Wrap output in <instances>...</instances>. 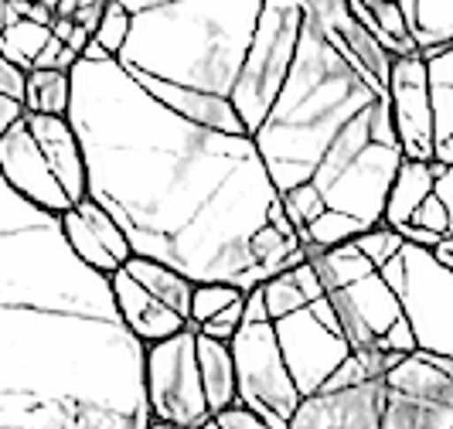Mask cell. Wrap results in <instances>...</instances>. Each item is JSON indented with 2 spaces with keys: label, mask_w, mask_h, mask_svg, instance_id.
<instances>
[{
  "label": "cell",
  "mask_w": 453,
  "mask_h": 429,
  "mask_svg": "<svg viewBox=\"0 0 453 429\" xmlns=\"http://www.w3.org/2000/svg\"><path fill=\"white\" fill-rule=\"evenodd\" d=\"M72 134L96 202L134 256L188 283L250 294L266 283L250 242L280 198L250 136H226L171 113L113 58L68 68Z\"/></svg>",
  "instance_id": "6da1fadb"
},
{
  "label": "cell",
  "mask_w": 453,
  "mask_h": 429,
  "mask_svg": "<svg viewBox=\"0 0 453 429\" xmlns=\"http://www.w3.org/2000/svg\"><path fill=\"white\" fill-rule=\"evenodd\" d=\"M143 362L110 276L0 174V429H147Z\"/></svg>",
  "instance_id": "7a4b0ae2"
},
{
  "label": "cell",
  "mask_w": 453,
  "mask_h": 429,
  "mask_svg": "<svg viewBox=\"0 0 453 429\" xmlns=\"http://www.w3.org/2000/svg\"><path fill=\"white\" fill-rule=\"evenodd\" d=\"M294 58L273 96L252 147L276 198L314 188L324 211L375 228L403 150L392 130L388 89L344 62L324 38L307 0Z\"/></svg>",
  "instance_id": "3957f363"
},
{
  "label": "cell",
  "mask_w": 453,
  "mask_h": 429,
  "mask_svg": "<svg viewBox=\"0 0 453 429\" xmlns=\"http://www.w3.org/2000/svg\"><path fill=\"white\" fill-rule=\"evenodd\" d=\"M130 34L113 62L171 113L226 136L259 130L294 58V4H119Z\"/></svg>",
  "instance_id": "277c9868"
},
{
  "label": "cell",
  "mask_w": 453,
  "mask_h": 429,
  "mask_svg": "<svg viewBox=\"0 0 453 429\" xmlns=\"http://www.w3.org/2000/svg\"><path fill=\"white\" fill-rule=\"evenodd\" d=\"M300 252L338 317L348 351L358 358L368 379H382L392 364L416 351L412 331L392 290L382 283L379 270L351 246V239L334 249L300 242Z\"/></svg>",
  "instance_id": "5b68a950"
},
{
  "label": "cell",
  "mask_w": 453,
  "mask_h": 429,
  "mask_svg": "<svg viewBox=\"0 0 453 429\" xmlns=\"http://www.w3.org/2000/svg\"><path fill=\"white\" fill-rule=\"evenodd\" d=\"M232 368H235V392L239 406L259 416L270 429H290L300 395L287 375L283 355L273 338V324L266 317L263 290L256 287L246 294L242 320L232 334Z\"/></svg>",
  "instance_id": "8992f818"
},
{
  "label": "cell",
  "mask_w": 453,
  "mask_h": 429,
  "mask_svg": "<svg viewBox=\"0 0 453 429\" xmlns=\"http://www.w3.org/2000/svg\"><path fill=\"white\" fill-rule=\"evenodd\" d=\"M419 351L453 358V270H443L430 249L403 242L379 266Z\"/></svg>",
  "instance_id": "52a82bcc"
},
{
  "label": "cell",
  "mask_w": 453,
  "mask_h": 429,
  "mask_svg": "<svg viewBox=\"0 0 453 429\" xmlns=\"http://www.w3.org/2000/svg\"><path fill=\"white\" fill-rule=\"evenodd\" d=\"M270 324L276 348H280L283 364H287V375H290L300 399L368 382L365 368L348 351L344 338L320 324L311 310V303L276 317Z\"/></svg>",
  "instance_id": "ba28073f"
},
{
  "label": "cell",
  "mask_w": 453,
  "mask_h": 429,
  "mask_svg": "<svg viewBox=\"0 0 453 429\" xmlns=\"http://www.w3.org/2000/svg\"><path fill=\"white\" fill-rule=\"evenodd\" d=\"M195 334L198 331L184 327L174 338L150 344L143 362L147 406L157 416V423H171L178 429H198L204 419H211L195 358Z\"/></svg>",
  "instance_id": "9c48e42d"
},
{
  "label": "cell",
  "mask_w": 453,
  "mask_h": 429,
  "mask_svg": "<svg viewBox=\"0 0 453 429\" xmlns=\"http://www.w3.org/2000/svg\"><path fill=\"white\" fill-rule=\"evenodd\" d=\"M388 113L399 140L403 160L430 164L433 160V119L426 96V65L419 55L392 58L388 68Z\"/></svg>",
  "instance_id": "30bf717a"
},
{
  "label": "cell",
  "mask_w": 453,
  "mask_h": 429,
  "mask_svg": "<svg viewBox=\"0 0 453 429\" xmlns=\"http://www.w3.org/2000/svg\"><path fill=\"white\" fill-rule=\"evenodd\" d=\"M0 174L21 198L45 208L51 215H65V211L75 208L68 202L65 191H62L58 178L51 174L45 154L38 150L24 116L18 123H11V130L0 136Z\"/></svg>",
  "instance_id": "8fae6325"
},
{
  "label": "cell",
  "mask_w": 453,
  "mask_h": 429,
  "mask_svg": "<svg viewBox=\"0 0 453 429\" xmlns=\"http://www.w3.org/2000/svg\"><path fill=\"white\" fill-rule=\"evenodd\" d=\"M382 379L300 399L290 429H379Z\"/></svg>",
  "instance_id": "7c38bea8"
},
{
  "label": "cell",
  "mask_w": 453,
  "mask_h": 429,
  "mask_svg": "<svg viewBox=\"0 0 453 429\" xmlns=\"http://www.w3.org/2000/svg\"><path fill=\"white\" fill-rule=\"evenodd\" d=\"M110 290H113L116 310L123 317V324H127L140 341L157 344V341H164V338H174L178 331H184V324H188V320H181L164 300H157L150 290H143L123 266L116 272H110Z\"/></svg>",
  "instance_id": "4fadbf2b"
},
{
  "label": "cell",
  "mask_w": 453,
  "mask_h": 429,
  "mask_svg": "<svg viewBox=\"0 0 453 429\" xmlns=\"http://www.w3.org/2000/svg\"><path fill=\"white\" fill-rule=\"evenodd\" d=\"M24 123L35 136L38 150L45 154L51 174L58 178L62 191L68 195V202H86V167H82V154H79V143H75V134H72L65 116L24 113Z\"/></svg>",
  "instance_id": "5bb4252c"
},
{
  "label": "cell",
  "mask_w": 453,
  "mask_h": 429,
  "mask_svg": "<svg viewBox=\"0 0 453 429\" xmlns=\"http://www.w3.org/2000/svg\"><path fill=\"white\" fill-rule=\"evenodd\" d=\"M426 65V96L433 119V160L453 167V45L419 55Z\"/></svg>",
  "instance_id": "9a60e30c"
},
{
  "label": "cell",
  "mask_w": 453,
  "mask_h": 429,
  "mask_svg": "<svg viewBox=\"0 0 453 429\" xmlns=\"http://www.w3.org/2000/svg\"><path fill=\"white\" fill-rule=\"evenodd\" d=\"M379 429H453V402H433L382 385Z\"/></svg>",
  "instance_id": "2e32d148"
},
{
  "label": "cell",
  "mask_w": 453,
  "mask_h": 429,
  "mask_svg": "<svg viewBox=\"0 0 453 429\" xmlns=\"http://www.w3.org/2000/svg\"><path fill=\"white\" fill-rule=\"evenodd\" d=\"M395 7L403 14L409 42L419 55L453 45V0H399Z\"/></svg>",
  "instance_id": "e0dca14e"
},
{
  "label": "cell",
  "mask_w": 453,
  "mask_h": 429,
  "mask_svg": "<svg viewBox=\"0 0 453 429\" xmlns=\"http://www.w3.org/2000/svg\"><path fill=\"white\" fill-rule=\"evenodd\" d=\"M433 191V171L430 164H416V160H403L395 178L388 184L386 208H382V222L392 228L395 235L409 226L412 211L419 208V202Z\"/></svg>",
  "instance_id": "ac0fdd59"
},
{
  "label": "cell",
  "mask_w": 453,
  "mask_h": 429,
  "mask_svg": "<svg viewBox=\"0 0 453 429\" xmlns=\"http://www.w3.org/2000/svg\"><path fill=\"white\" fill-rule=\"evenodd\" d=\"M195 358H198V375H202V392L208 412H222L235 399V368L232 355L222 341H211L204 334H195Z\"/></svg>",
  "instance_id": "d6986e66"
},
{
  "label": "cell",
  "mask_w": 453,
  "mask_h": 429,
  "mask_svg": "<svg viewBox=\"0 0 453 429\" xmlns=\"http://www.w3.org/2000/svg\"><path fill=\"white\" fill-rule=\"evenodd\" d=\"M344 7H348V14L372 34V42L382 48L388 58H412V55H419L416 45L409 42L406 24H403V14H399L395 4H365V0H351V4H344Z\"/></svg>",
  "instance_id": "ffe728a7"
},
{
  "label": "cell",
  "mask_w": 453,
  "mask_h": 429,
  "mask_svg": "<svg viewBox=\"0 0 453 429\" xmlns=\"http://www.w3.org/2000/svg\"><path fill=\"white\" fill-rule=\"evenodd\" d=\"M123 270L130 272L143 290H150L157 300H164L181 320H191V290H195V287H191L184 276L171 272L167 266H160V263H150V259H143V256H130V259L123 263Z\"/></svg>",
  "instance_id": "44dd1931"
},
{
  "label": "cell",
  "mask_w": 453,
  "mask_h": 429,
  "mask_svg": "<svg viewBox=\"0 0 453 429\" xmlns=\"http://www.w3.org/2000/svg\"><path fill=\"white\" fill-rule=\"evenodd\" d=\"M48 38H51V27L14 18L11 24L0 27V58H7L18 72L31 75V65L42 55V48L48 45Z\"/></svg>",
  "instance_id": "7402d4cb"
},
{
  "label": "cell",
  "mask_w": 453,
  "mask_h": 429,
  "mask_svg": "<svg viewBox=\"0 0 453 429\" xmlns=\"http://www.w3.org/2000/svg\"><path fill=\"white\" fill-rule=\"evenodd\" d=\"M24 113L65 116L68 72H31L27 82H24Z\"/></svg>",
  "instance_id": "603a6c76"
},
{
  "label": "cell",
  "mask_w": 453,
  "mask_h": 429,
  "mask_svg": "<svg viewBox=\"0 0 453 429\" xmlns=\"http://www.w3.org/2000/svg\"><path fill=\"white\" fill-rule=\"evenodd\" d=\"M58 222H62V232H65L72 252H75V256H79L86 266L99 270L103 276H110V272L119 270V263H116L106 249H103V242L92 235V228L82 222V215H79L75 208H72V211H65V215H58Z\"/></svg>",
  "instance_id": "cb8c5ba5"
},
{
  "label": "cell",
  "mask_w": 453,
  "mask_h": 429,
  "mask_svg": "<svg viewBox=\"0 0 453 429\" xmlns=\"http://www.w3.org/2000/svg\"><path fill=\"white\" fill-rule=\"evenodd\" d=\"M75 211L82 215V222H86V226L92 228V235H96V239L103 242V249H106V252L113 256L119 266H123V263H127V259L134 256V252H130V242L123 239V232L116 228V222L110 218V215H106V211H103V208H99V204L86 198V202L75 204Z\"/></svg>",
  "instance_id": "d4e9b609"
},
{
  "label": "cell",
  "mask_w": 453,
  "mask_h": 429,
  "mask_svg": "<svg viewBox=\"0 0 453 429\" xmlns=\"http://www.w3.org/2000/svg\"><path fill=\"white\" fill-rule=\"evenodd\" d=\"M127 34H130V14H127L119 4H106V7H103V18H99V27H96V34H92V42L103 48L110 58H116L123 42H127Z\"/></svg>",
  "instance_id": "484cf974"
},
{
  "label": "cell",
  "mask_w": 453,
  "mask_h": 429,
  "mask_svg": "<svg viewBox=\"0 0 453 429\" xmlns=\"http://www.w3.org/2000/svg\"><path fill=\"white\" fill-rule=\"evenodd\" d=\"M235 287H226V283H208V287H195L191 290V324H198L202 327L208 317H215L219 310H226L232 300H239Z\"/></svg>",
  "instance_id": "4316f807"
},
{
  "label": "cell",
  "mask_w": 453,
  "mask_h": 429,
  "mask_svg": "<svg viewBox=\"0 0 453 429\" xmlns=\"http://www.w3.org/2000/svg\"><path fill=\"white\" fill-rule=\"evenodd\" d=\"M351 246L362 252L365 259L379 270V266H386V259L388 256H395L399 252V246H403V239L392 232V228H386V226H375V228H368L365 235H355L351 239Z\"/></svg>",
  "instance_id": "83f0119b"
},
{
  "label": "cell",
  "mask_w": 453,
  "mask_h": 429,
  "mask_svg": "<svg viewBox=\"0 0 453 429\" xmlns=\"http://www.w3.org/2000/svg\"><path fill=\"white\" fill-rule=\"evenodd\" d=\"M242 303H246V296H239V300H232L226 310H219L215 317H208L202 327H198V334H204V338L211 341H232V334H235V327H239V320H242Z\"/></svg>",
  "instance_id": "f1b7e54d"
},
{
  "label": "cell",
  "mask_w": 453,
  "mask_h": 429,
  "mask_svg": "<svg viewBox=\"0 0 453 429\" xmlns=\"http://www.w3.org/2000/svg\"><path fill=\"white\" fill-rule=\"evenodd\" d=\"M211 419H215L219 429H270L259 416H252L250 409H242V406H228V409H222V412H215Z\"/></svg>",
  "instance_id": "f546056e"
},
{
  "label": "cell",
  "mask_w": 453,
  "mask_h": 429,
  "mask_svg": "<svg viewBox=\"0 0 453 429\" xmlns=\"http://www.w3.org/2000/svg\"><path fill=\"white\" fill-rule=\"evenodd\" d=\"M24 82H27V75L18 72V68L11 65L7 58H0V96L4 99H11V103H21L24 106Z\"/></svg>",
  "instance_id": "4dcf8cb0"
},
{
  "label": "cell",
  "mask_w": 453,
  "mask_h": 429,
  "mask_svg": "<svg viewBox=\"0 0 453 429\" xmlns=\"http://www.w3.org/2000/svg\"><path fill=\"white\" fill-rule=\"evenodd\" d=\"M24 116V106L21 103H11V99H4L0 96V136L11 130V123H18Z\"/></svg>",
  "instance_id": "1f68e13d"
},
{
  "label": "cell",
  "mask_w": 453,
  "mask_h": 429,
  "mask_svg": "<svg viewBox=\"0 0 453 429\" xmlns=\"http://www.w3.org/2000/svg\"><path fill=\"white\" fill-rule=\"evenodd\" d=\"M433 259H436L443 270H453V235L440 239V242L433 246Z\"/></svg>",
  "instance_id": "d6a6232c"
},
{
  "label": "cell",
  "mask_w": 453,
  "mask_h": 429,
  "mask_svg": "<svg viewBox=\"0 0 453 429\" xmlns=\"http://www.w3.org/2000/svg\"><path fill=\"white\" fill-rule=\"evenodd\" d=\"M147 429H178V426H171V423H150Z\"/></svg>",
  "instance_id": "836d02e7"
},
{
  "label": "cell",
  "mask_w": 453,
  "mask_h": 429,
  "mask_svg": "<svg viewBox=\"0 0 453 429\" xmlns=\"http://www.w3.org/2000/svg\"><path fill=\"white\" fill-rule=\"evenodd\" d=\"M198 429H219V426H215V419H204V423Z\"/></svg>",
  "instance_id": "e575fe53"
}]
</instances>
